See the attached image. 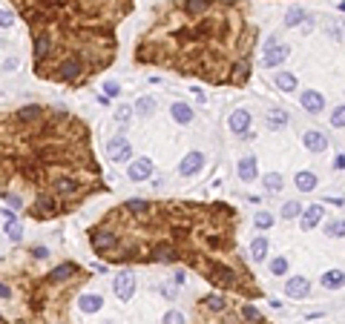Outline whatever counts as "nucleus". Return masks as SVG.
I'll list each match as a JSON object with an SVG mask.
<instances>
[{"label": "nucleus", "mask_w": 345, "mask_h": 324, "mask_svg": "<svg viewBox=\"0 0 345 324\" xmlns=\"http://www.w3.org/2000/svg\"><path fill=\"white\" fill-rule=\"evenodd\" d=\"M138 46L141 63H167L181 75H201L210 83H245L250 75L253 29L239 0H213L201 15L170 3Z\"/></svg>", "instance_id": "nucleus-1"}, {"label": "nucleus", "mask_w": 345, "mask_h": 324, "mask_svg": "<svg viewBox=\"0 0 345 324\" xmlns=\"http://www.w3.org/2000/svg\"><path fill=\"white\" fill-rule=\"evenodd\" d=\"M35 37V69L55 55V66L78 60L87 72H98L112 60V29L130 15L132 0H15ZM49 66L44 78H49Z\"/></svg>", "instance_id": "nucleus-2"}, {"label": "nucleus", "mask_w": 345, "mask_h": 324, "mask_svg": "<svg viewBox=\"0 0 345 324\" xmlns=\"http://www.w3.org/2000/svg\"><path fill=\"white\" fill-rule=\"evenodd\" d=\"M107 155H110L112 161H118V164H124V161H130L132 158V146H130V141L127 138H112L110 144H107Z\"/></svg>", "instance_id": "nucleus-3"}, {"label": "nucleus", "mask_w": 345, "mask_h": 324, "mask_svg": "<svg viewBox=\"0 0 345 324\" xmlns=\"http://www.w3.org/2000/svg\"><path fill=\"white\" fill-rule=\"evenodd\" d=\"M132 293H135V275H130L124 270V273H118L115 275V295L118 298H132Z\"/></svg>", "instance_id": "nucleus-4"}, {"label": "nucleus", "mask_w": 345, "mask_h": 324, "mask_svg": "<svg viewBox=\"0 0 345 324\" xmlns=\"http://www.w3.org/2000/svg\"><path fill=\"white\" fill-rule=\"evenodd\" d=\"M285 290H288V298H305L311 293V281L305 275H294V278H288Z\"/></svg>", "instance_id": "nucleus-5"}, {"label": "nucleus", "mask_w": 345, "mask_h": 324, "mask_svg": "<svg viewBox=\"0 0 345 324\" xmlns=\"http://www.w3.org/2000/svg\"><path fill=\"white\" fill-rule=\"evenodd\" d=\"M127 175H130V181H147L150 175H153V161H150V158L132 161L130 169H127Z\"/></svg>", "instance_id": "nucleus-6"}, {"label": "nucleus", "mask_w": 345, "mask_h": 324, "mask_svg": "<svg viewBox=\"0 0 345 324\" xmlns=\"http://www.w3.org/2000/svg\"><path fill=\"white\" fill-rule=\"evenodd\" d=\"M285 60H288V46H268V52H265V66L268 69L285 63Z\"/></svg>", "instance_id": "nucleus-7"}, {"label": "nucleus", "mask_w": 345, "mask_h": 324, "mask_svg": "<svg viewBox=\"0 0 345 324\" xmlns=\"http://www.w3.org/2000/svg\"><path fill=\"white\" fill-rule=\"evenodd\" d=\"M201 164H205V158H201V152H190V155H187V158L181 161V166H178V172L190 178V175H196L198 169H201Z\"/></svg>", "instance_id": "nucleus-8"}, {"label": "nucleus", "mask_w": 345, "mask_h": 324, "mask_svg": "<svg viewBox=\"0 0 345 324\" xmlns=\"http://www.w3.org/2000/svg\"><path fill=\"white\" fill-rule=\"evenodd\" d=\"M305 146H308L311 152H325V146H328V138H325L319 129H311V132H305Z\"/></svg>", "instance_id": "nucleus-9"}, {"label": "nucleus", "mask_w": 345, "mask_h": 324, "mask_svg": "<svg viewBox=\"0 0 345 324\" xmlns=\"http://www.w3.org/2000/svg\"><path fill=\"white\" fill-rule=\"evenodd\" d=\"M78 307H81V313H98V310L104 307V298L95 293H89V295H81L78 298Z\"/></svg>", "instance_id": "nucleus-10"}, {"label": "nucleus", "mask_w": 345, "mask_h": 324, "mask_svg": "<svg viewBox=\"0 0 345 324\" xmlns=\"http://www.w3.org/2000/svg\"><path fill=\"white\" fill-rule=\"evenodd\" d=\"M299 215H302V230H311L322 218V207H308V209H302Z\"/></svg>", "instance_id": "nucleus-11"}, {"label": "nucleus", "mask_w": 345, "mask_h": 324, "mask_svg": "<svg viewBox=\"0 0 345 324\" xmlns=\"http://www.w3.org/2000/svg\"><path fill=\"white\" fill-rule=\"evenodd\" d=\"M250 126V115L245 112V109H236L233 115H230V129L233 132H248Z\"/></svg>", "instance_id": "nucleus-12"}, {"label": "nucleus", "mask_w": 345, "mask_h": 324, "mask_svg": "<svg viewBox=\"0 0 345 324\" xmlns=\"http://www.w3.org/2000/svg\"><path fill=\"white\" fill-rule=\"evenodd\" d=\"M265 123H268V129H282L288 123V112L285 109H271L268 118H265Z\"/></svg>", "instance_id": "nucleus-13"}, {"label": "nucleus", "mask_w": 345, "mask_h": 324, "mask_svg": "<svg viewBox=\"0 0 345 324\" xmlns=\"http://www.w3.org/2000/svg\"><path fill=\"white\" fill-rule=\"evenodd\" d=\"M302 106L316 115V112L322 109V95H319V92H311V89H308V92H302Z\"/></svg>", "instance_id": "nucleus-14"}, {"label": "nucleus", "mask_w": 345, "mask_h": 324, "mask_svg": "<svg viewBox=\"0 0 345 324\" xmlns=\"http://www.w3.org/2000/svg\"><path fill=\"white\" fill-rule=\"evenodd\" d=\"M170 115L176 118L178 123H190L193 121V109L187 106V103H173V106H170Z\"/></svg>", "instance_id": "nucleus-15"}, {"label": "nucleus", "mask_w": 345, "mask_h": 324, "mask_svg": "<svg viewBox=\"0 0 345 324\" xmlns=\"http://www.w3.org/2000/svg\"><path fill=\"white\" fill-rule=\"evenodd\" d=\"M239 178H242V181H253V178H256V158H242V161H239Z\"/></svg>", "instance_id": "nucleus-16"}, {"label": "nucleus", "mask_w": 345, "mask_h": 324, "mask_svg": "<svg viewBox=\"0 0 345 324\" xmlns=\"http://www.w3.org/2000/svg\"><path fill=\"white\" fill-rule=\"evenodd\" d=\"M265 255H268V238H256V241L250 244V258L265 261Z\"/></svg>", "instance_id": "nucleus-17"}, {"label": "nucleus", "mask_w": 345, "mask_h": 324, "mask_svg": "<svg viewBox=\"0 0 345 324\" xmlns=\"http://www.w3.org/2000/svg\"><path fill=\"white\" fill-rule=\"evenodd\" d=\"M296 187H299V192H311V189L316 187V175L314 172H299L296 175Z\"/></svg>", "instance_id": "nucleus-18"}, {"label": "nucleus", "mask_w": 345, "mask_h": 324, "mask_svg": "<svg viewBox=\"0 0 345 324\" xmlns=\"http://www.w3.org/2000/svg\"><path fill=\"white\" fill-rule=\"evenodd\" d=\"M322 284L328 290H339L342 287V273H339V270H331V273H325L322 275Z\"/></svg>", "instance_id": "nucleus-19"}, {"label": "nucleus", "mask_w": 345, "mask_h": 324, "mask_svg": "<svg viewBox=\"0 0 345 324\" xmlns=\"http://www.w3.org/2000/svg\"><path fill=\"white\" fill-rule=\"evenodd\" d=\"M276 87L285 89V92H294V89H296V78L291 72H279V75H276Z\"/></svg>", "instance_id": "nucleus-20"}, {"label": "nucleus", "mask_w": 345, "mask_h": 324, "mask_svg": "<svg viewBox=\"0 0 345 324\" xmlns=\"http://www.w3.org/2000/svg\"><path fill=\"white\" fill-rule=\"evenodd\" d=\"M135 109H138V115H153L155 112V101L150 98V95H144V98H138V103H135Z\"/></svg>", "instance_id": "nucleus-21"}, {"label": "nucleus", "mask_w": 345, "mask_h": 324, "mask_svg": "<svg viewBox=\"0 0 345 324\" xmlns=\"http://www.w3.org/2000/svg\"><path fill=\"white\" fill-rule=\"evenodd\" d=\"M302 20H305V9H299V6L288 9V15H285V23H288V26H299Z\"/></svg>", "instance_id": "nucleus-22"}, {"label": "nucleus", "mask_w": 345, "mask_h": 324, "mask_svg": "<svg viewBox=\"0 0 345 324\" xmlns=\"http://www.w3.org/2000/svg\"><path fill=\"white\" fill-rule=\"evenodd\" d=\"M299 212H302V204H296V201L282 204V218H285V221H291V218H299Z\"/></svg>", "instance_id": "nucleus-23"}, {"label": "nucleus", "mask_w": 345, "mask_h": 324, "mask_svg": "<svg viewBox=\"0 0 345 324\" xmlns=\"http://www.w3.org/2000/svg\"><path fill=\"white\" fill-rule=\"evenodd\" d=\"M265 187H268V192H279L282 189V175H276V172L265 175Z\"/></svg>", "instance_id": "nucleus-24"}, {"label": "nucleus", "mask_w": 345, "mask_h": 324, "mask_svg": "<svg viewBox=\"0 0 345 324\" xmlns=\"http://www.w3.org/2000/svg\"><path fill=\"white\" fill-rule=\"evenodd\" d=\"M256 227H259V230L273 227V215H271V212H256Z\"/></svg>", "instance_id": "nucleus-25"}, {"label": "nucleus", "mask_w": 345, "mask_h": 324, "mask_svg": "<svg viewBox=\"0 0 345 324\" xmlns=\"http://www.w3.org/2000/svg\"><path fill=\"white\" fill-rule=\"evenodd\" d=\"M345 106H342V103H339V106L337 109H334V115H331V123H334V126H337V129H342V123H345Z\"/></svg>", "instance_id": "nucleus-26"}, {"label": "nucleus", "mask_w": 345, "mask_h": 324, "mask_svg": "<svg viewBox=\"0 0 345 324\" xmlns=\"http://www.w3.org/2000/svg\"><path fill=\"white\" fill-rule=\"evenodd\" d=\"M6 235L12 238V241H21V238H23V230L17 227L15 221H9V224H6Z\"/></svg>", "instance_id": "nucleus-27"}, {"label": "nucleus", "mask_w": 345, "mask_h": 324, "mask_svg": "<svg viewBox=\"0 0 345 324\" xmlns=\"http://www.w3.org/2000/svg\"><path fill=\"white\" fill-rule=\"evenodd\" d=\"M242 316L248 318V321H253V324H259V321H262V316L256 313V307H250V304H248V307H242Z\"/></svg>", "instance_id": "nucleus-28"}, {"label": "nucleus", "mask_w": 345, "mask_h": 324, "mask_svg": "<svg viewBox=\"0 0 345 324\" xmlns=\"http://www.w3.org/2000/svg\"><path fill=\"white\" fill-rule=\"evenodd\" d=\"M271 270H273L276 275H285V273H288V258H273Z\"/></svg>", "instance_id": "nucleus-29"}, {"label": "nucleus", "mask_w": 345, "mask_h": 324, "mask_svg": "<svg viewBox=\"0 0 345 324\" xmlns=\"http://www.w3.org/2000/svg\"><path fill=\"white\" fill-rule=\"evenodd\" d=\"M325 232H328L331 238H342V221H331Z\"/></svg>", "instance_id": "nucleus-30"}, {"label": "nucleus", "mask_w": 345, "mask_h": 324, "mask_svg": "<svg viewBox=\"0 0 345 324\" xmlns=\"http://www.w3.org/2000/svg\"><path fill=\"white\" fill-rule=\"evenodd\" d=\"M12 23H15V15H12V12H6V9H0V26H3V29H9Z\"/></svg>", "instance_id": "nucleus-31"}, {"label": "nucleus", "mask_w": 345, "mask_h": 324, "mask_svg": "<svg viewBox=\"0 0 345 324\" xmlns=\"http://www.w3.org/2000/svg\"><path fill=\"white\" fill-rule=\"evenodd\" d=\"M130 115H132V109H130V106H118L115 121H118V123H127V121H130Z\"/></svg>", "instance_id": "nucleus-32"}, {"label": "nucleus", "mask_w": 345, "mask_h": 324, "mask_svg": "<svg viewBox=\"0 0 345 324\" xmlns=\"http://www.w3.org/2000/svg\"><path fill=\"white\" fill-rule=\"evenodd\" d=\"M164 324H184V316L173 310V313H167V316H164Z\"/></svg>", "instance_id": "nucleus-33"}, {"label": "nucleus", "mask_w": 345, "mask_h": 324, "mask_svg": "<svg viewBox=\"0 0 345 324\" xmlns=\"http://www.w3.org/2000/svg\"><path fill=\"white\" fill-rule=\"evenodd\" d=\"M207 307H210V310H225V298H219V295H210V298H207Z\"/></svg>", "instance_id": "nucleus-34"}, {"label": "nucleus", "mask_w": 345, "mask_h": 324, "mask_svg": "<svg viewBox=\"0 0 345 324\" xmlns=\"http://www.w3.org/2000/svg\"><path fill=\"white\" fill-rule=\"evenodd\" d=\"M104 92L110 95V98H115V95H121V87H118L115 80H110V83H104Z\"/></svg>", "instance_id": "nucleus-35"}, {"label": "nucleus", "mask_w": 345, "mask_h": 324, "mask_svg": "<svg viewBox=\"0 0 345 324\" xmlns=\"http://www.w3.org/2000/svg\"><path fill=\"white\" fill-rule=\"evenodd\" d=\"M32 252H35L37 258H46V255H49V250H46V247H35Z\"/></svg>", "instance_id": "nucleus-36"}, {"label": "nucleus", "mask_w": 345, "mask_h": 324, "mask_svg": "<svg viewBox=\"0 0 345 324\" xmlns=\"http://www.w3.org/2000/svg\"><path fill=\"white\" fill-rule=\"evenodd\" d=\"M9 295H12V290H9L6 284H0V298H9Z\"/></svg>", "instance_id": "nucleus-37"}]
</instances>
